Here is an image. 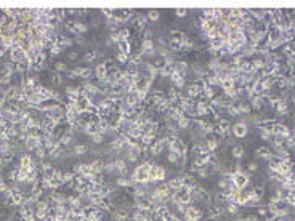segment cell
Returning a JSON list of instances; mask_svg holds the SVG:
<instances>
[{
	"label": "cell",
	"mask_w": 295,
	"mask_h": 221,
	"mask_svg": "<svg viewBox=\"0 0 295 221\" xmlns=\"http://www.w3.org/2000/svg\"><path fill=\"white\" fill-rule=\"evenodd\" d=\"M66 95L69 96V100H79L82 95V88L80 87H66Z\"/></svg>",
	"instance_id": "obj_1"
},
{
	"label": "cell",
	"mask_w": 295,
	"mask_h": 221,
	"mask_svg": "<svg viewBox=\"0 0 295 221\" xmlns=\"http://www.w3.org/2000/svg\"><path fill=\"white\" fill-rule=\"evenodd\" d=\"M82 90L85 91V93H88L90 96H95V95H98V93H100V87H98V85H95V83H90V82H87V83H83Z\"/></svg>",
	"instance_id": "obj_2"
},
{
	"label": "cell",
	"mask_w": 295,
	"mask_h": 221,
	"mask_svg": "<svg viewBox=\"0 0 295 221\" xmlns=\"http://www.w3.org/2000/svg\"><path fill=\"white\" fill-rule=\"evenodd\" d=\"M95 74H96V79H98V80H103L104 77H107V66H106V63L98 64L96 69H95Z\"/></svg>",
	"instance_id": "obj_3"
},
{
	"label": "cell",
	"mask_w": 295,
	"mask_h": 221,
	"mask_svg": "<svg viewBox=\"0 0 295 221\" xmlns=\"http://www.w3.org/2000/svg\"><path fill=\"white\" fill-rule=\"evenodd\" d=\"M200 93H202V88H200V85H197V83H193V85L188 87V96L191 98V100L200 96Z\"/></svg>",
	"instance_id": "obj_4"
},
{
	"label": "cell",
	"mask_w": 295,
	"mask_h": 221,
	"mask_svg": "<svg viewBox=\"0 0 295 221\" xmlns=\"http://www.w3.org/2000/svg\"><path fill=\"white\" fill-rule=\"evenodd\" d=\"M233 133L236 135V136H245V133H247V125H245V122H241V124L233 125Z\"/></svg>",
	"instance_id": "obj_5"
},
{
	"label": "cell",
	"mask_w": 295,
	"mask_h": 221,
	"mask_svg": "<svg viewBox=\"0 0 295 221\" xmlns=\"http://www.w3.org/2000/svg\"><path fill=\"white\" fill-rule=\"evenodd\" d=\"M141 63H143V55L141 53H138V55H135V56H128L130 67H138Z\"/></svg>",
	"instance_id": "obj_6"
},
{
	"label": "cell",
	"mask_w": 295,
	"mask_h": 221,
	"mask_svg": "<svg viewBox=\"0 0 295 221\" xmlns=\"http://www.w3.org/2000/svg\"><path fill=\"white\" fill-rule=\"evenodd\" d=\"M173 69L178 70V72H180L183 77H186V70H188V63H186V61H176L175 66H173Z\"/></svg>",
	"instance_id": "obj_7"
},
{
	"label": "cell",
	"mask_w": 295,
	"mask_h": 221,
	"mask_svg": "<svg viewBox=\"0 0 295 221\" xmlns=\"http://www.w3.org/2000/svg\"><path fill=\"white\" fill-rule=\"evenodd\" d=\"M156 48V45H154V42L149 39V40H143V43H141V51L140 53L141 55H144V53H148V51H151V50H154Z\"/></svg>",
	"instance_id": "obj_8"
},
{
	"label": "cell",
	"mask_w": 295,
	"mask_h": 221,
	"mask_svg": "<svg viewBox=\"0 0 295 221\" xmlns=\"http://www.w3.org/2000/svg\"><path fill=\"white\" fill-rule=\"evenodd\" d=\"M58 43L61 45V48H68V46H71L74 43V40L71 39V37H68V35H61L58 39Z\"/></svg>",
	"instance_id": "obj_9"
},
{
	"label": "cell",
	"mask_w": 295,
	"mask_h": 221,
	"mask_svg": "<svg viewBox=\"0 0 295 221\" xmlns=\"http://www.w3.org/2000/svg\"><path fill=\"white\" fill-rule=\"evenodd\" d=\"M72 24H74V27H76V31L79 32V34H83V32L88 31V26L85 24V22H82V21H72Z\"/></svg>",
	"instance_id": "obj_10"
},
{
	"label": "cell",
	"mask_w": 295,
	"mask_h": 221,
	"mask_svg": "<svg viewBox=\"0 0 295 221\" xmlns=\"http://www.w3.org/2000/svg\"><path fill=\"white\" fill-rule=\"evenodd\" d=\"M119 51H122V53H125V55H128L130 56V42L128 40H125V42H120L119 45Z\"/></svg>",
	"instance_id": "obj_11"
},
{
	"label": "cell",
	"mask_w": 295,
	"mask_h": 221,
	"mask_svg": "<svg viewBox=\"0 0 295 221\" xmlns=\"http://www.w3.org/2000/svg\"><path fill=\"white\" fill-rule=\"evenodd\" d=\"M146 22H148V16L141 15V16H138V18H137V21H135V24H137V27H138V29H144V26H146Z\"/></svg>",
	"instance_id": "obj_12"
},
{
	"label": "cell",
	"mask_w": 295,
	"mask_h": 221,
	"mask_svg": "<svg viewBox=\"0 0 295 221\" xmlns=\"http://www.w3.org/2000/svg\"><path fill=\"white\" fill-rule=\"evenodd\" d=\"M69 79H76V77H82V74H83V67H76V69H72V70H69Z\"/></svg>",
	"instance_id": "obj_13"
},
{
	"label": "cell",
	"mask_w": 295,
	"mask_h": 221,
	"mask_svg": "<svg viewBox=\"0 0 295 221\" xmlns=\"http://www.w3.org/2000/svg\"><path fill=\"white\" fill-rule=\"evenodd\" d=\"M63 51V48H61V45L56 42V43H53V45H50V55L51 56H56V55H59Z\"/></svg>",
	"instance_id": "obj_14"
},
{
	"label": "cell",
	"mask_w": 295,
	"mask_h": 221,
	"mask_svg": "<svg viewBox=\"0 0 295 221\" xmlns=\"http://www.w3.org/2000/svg\"><path fill=\"white\" fill-rule=\"evenodd\" d=\"M176 124H178L180 128H189V127H191V120H189L186 115H183L178 122H176Z\"/></svg>",
	"instance_id": "obj_15"
},
{
	"label": "cell",
	"mask_w": 295,
	"mask_h": 221,
	"mask_svg": "<svg viewBox=\"0 0 295 221\" xmlns=\"http://www.w3.org/2000/svg\"><path fill=\"white\" fill-rule=\"evenodd\" d=\"M7 135L10 136V139H11L13 136H18V135H20V130H18V127H16V125H8V128H7Z\"/></svg>",
	"instance_id": "obj_16"
},
{
	"label": "cell",
	"mask_w": 295,
	"mask_h": 221,
	"mask_svg": "<svg viewBox=\"0 0 295 221\" xmlns=\"http://www.w3.org/2000/svg\"><path fill=\"white\" fill-rule=\"evenodd\" d=\"M116 63H120V64L128 63V55H125V53H122V51H119V53L116 55Z\"/></svg>",
	"instance_id": "obj_17"
},
{
	"label": "cell",
	"mask_w": 295,
	"mask_h": 221,
	"mask_svg": "<svg viewBox=\"0 0 295 221\" xmlns=\"http://www.w3.org/2000/svg\"><path fill=\"white\" fill-rule=\"evenodd\" d=\"M152 139H154V133H148V131H144L143 136H141L143 144H152Z\"/></svg>",
	"instance_id": "obj_18"
},
{
	"label": "cell",
	"mask_w": 295,
	"mask_h": 221,
	"mask_svg": "<svg viewBox=\"0 0 295 221\" xmlns=\"http://www.w3.org/2000/svg\"><path fill=\"white\" fill-rule=\"evenodd\" d=\"M95 58H96V50H90L88 53L83 55V59H85L87 63H90V61H93Z\"/></svg>",
	"instance_id": "obj_19"
},
{
	"label": "cell",
	"mask_w": 295,
	"mask_h": 221,
	"mask_svg": "<svg viewBox=\"0 0 295 221\" xmlns=\"http://www.w3.org/2000/svg\"><path fill=\"white\" fill-rule=\"evenodd\" d=\"M159 18H161V13H159V11H156V10L148 11V19L149 21H157Z\"/></svg>",
	"instance_id": "obj_20"
},
{
	"label": "cell",
	"mask_w": 295,
	"mask_h": 221,
	"mask_svg": "<svg viewBox=\"0 0 295 221\" xmlns=\"http://www.w3.org/2000/svg\"><path fill=\"white\" fill-rule=\"evenodd\" d=\"M261 104H263V98L261 96H255L254 100H252V106H254L255 109H260Z\"/></svg>",
	"instance_id": "obj_21"
},
{
	"label": "cell",
	"mask_w": 295,
	"mask_h": 221,
	"mask_svg": "<svg viewBox=\"0 0 295 221\" xmlns=\"http://www.w3.org/2000/svg\"><path fill=\"white\" fill-rule=\"evenodd\" d=\"M69 143H72V135L64 133L61 138H59V144H69Z\"/></svg>",
	"instance_id": "obj_22"
},
{
	"label": "cell",
	"mask_w": 295,
	"mask_h": 221,
	"mask_svg": "<svg viewBox=\"0 0 295 221\" xmlns=\"http://www.w3.org/2000/svg\"><path fill=\"white\" fill-rule=\"evenodd\" d=\"M55 70L56 72H64V70H68V64L66 63H55Z\"/></svg>",
	"instance_id": "obj_23"
},
{
	"label": "cell",
	"mask_w": 295,
	"mask_h": 221,
	"mask_svg": "<svg viewBox=\"0 0 295 221\" xmlns=\"http://www.w3.org/2000/svg\"><path fill=\"white\" fill-rule=\"evenodd\" d=\"M85 151H87V146H83V144H79V146H76V148H74V152H76L77 156H82V154H85Z\"/></svg>",
	"instance_id": "obj_24"
},
{
	"label": "cell",
	"mask_w": 295,
	"mask_h": 221,
	"mask_svg": "<svg viewBox=\"0 0 295 221\" xmlns=\"http://www.w3.org/2000/svg\"><path fill=\"white\" fill-rule=\"evenodd\" d=\"M61 82H63V79H61V76H59L58 72L51 76V83H53V85H59Z\"/></svg>",
	"instance_id": "obj_25"
},
{
	"label": "cell",
	"mask_w": 295,
	"mask_h": 221,
	"mask_svg": "<svg viewBox=\"0 0 295 221\" xmlns=\"http://www.w3.org/2000/svg\"><path fill=\"white\" fill-rule=\"evenodd\" d=\"M35 154H37V157H39V159H44V157L47 156L45 148H44V146H42V148H37V149H35Z\"/></svg>",
	"instance_id": "obj_26"
},
{
	"label": "cell",
	"mask_w": 295,
	"mask_h": 221,
	"mask_svg": "<svg viewBox=\"0 0 295 221\" xmlns=\"http://www.w3.org/2000/svg\"><path fill=\"white\" fill-rule=\"evenodd\" d=\"M173 87H175V88H183L185 87V77H180L178 80L173 83Z\"/></svg>",
	"instance_id": "obj_27"
},
{
	"label": "cell",
	"mask_w": 295,
	"mask_h": 221,
	"mask_svg": "<svg viewBox=\"0 0 295 221\" xmlns=\"http://www.w3.org/2000/svg\"><path fill=\"white\" fill-rule=\"evenodd\" d=\"M175 15L178 18H185L186 15H188V11H186L185 8H178V10H175Z\"/></svg>",
	"instance_id": "obj_28"
},
{
	"label": "cell",
	"mask_w": 295,
	"mask_h": 221,
	"mask_svg": "<svg viewBox=\"0 0 295 221\" xmlns=\"http://www.w3.org/2000/svg\"><path fill=\"white\" fill-rule=\"evenodd\" d=\"M92 74H93V70H92L90 67H85V69H83V74H82V79H88V77H92Z\"/></svg>",
	"instance_id": "obj_29"
},
{
	"label": "cell",
	"mask_w": 295,
	"mask_h": 221,
	"mask_svg": "<svg viewBox=\"0 0 295 221\" xmlns=\"http://www.w3.org/2000/svg\"><path fill=\"white\" fill-rule=\"evenodd\" d=\"M217 144H218L217 139H209L207 141V149H215V148H217Z\"/></svg>",
	"instance_id": "obj_30"
},
{
	"label": "cell",
	"mask_w": 295,
	"mask_h": 221,
	"mask_svg": "<svg viewBox=\"0 0 295 221\" xmlns=\"http://www.w3.org/2000/svg\"><path fill=\"white\" fill-rule=\"evenodd\" d=\"M92 138H93V143H98V144H100L101 141H103V135H101V133H95V135L92 136Z\"/></svg>",
	"instance_id": "obj_31"
},
{
	"label": "cell",
	"mask_w": 295,
	"mask_h": 221,
	"mask_svg": "<svg viewBox=\"0 0 295 221\" xmlns=\"http://www.w3.org/2000/svg\"><path fill=\"white\" fill-rule=\"evenodd\" d=\"M168 160H170V162H178V154L170 152V154H168Z\"/></svg>",
	"instance_id": "obj_32"
},
{
	"label": "cell",
	"mask_w": 295,
	"mask_h": 221,
	"mask_svg": "<svg viewBox=\"0 0 295 221\" xmlns=\"http://www.w3.org/2000/svg\"><path fill=\"white\" fill-rule=\"evenodd\" d=\"M234 156L242 157V148H241V146H236V148H234Z\"/></svg>",
	"instance_id": "obj_33"
},
{
	"label": "cell",
	"mask_w": 295,
	"mask_h": 221,
	"mask_svg": "<svg viewBox=\"0 0 295 221\" xmlns=\"http://www.w3.org/2000/svg\"><path fill=\"white\" fill-rule=\"evenodd\" d=\"M152 35V32H151V29H144V32H143V37H144V40H149V37Z\"/></svg>",
	"instance_id": "obj_34"
},
{
	"label": "cell",
	"mask_w": 295,
	"mask_h": 221,
	"mask_svg": "<svg viewBox=\"0 0 295 221\" xmlns=\"http://www.w3.org/2000/svg\"><path fill=\"white\" fill-rule=\"evenodd\" d=\"M79 58V53H77V51H71V53H69V59H77Z\"/></svg>",
	"instance_id": "obj_35"
}]
</instances>
